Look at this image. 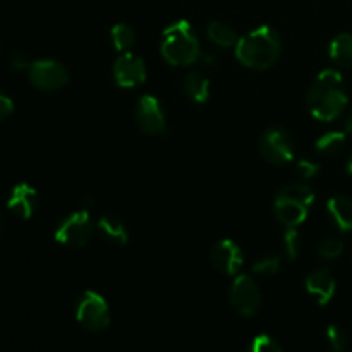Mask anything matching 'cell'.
Here are the masks:
<instances>
[{
    "mask_svg": "<svg viewBox=\"0 0 352 352\" xmlns=\"http://www.w3.org/2000/svg\"><path fill=\"white\" fill-rule=\"evenodd\" d=\"M308 109L316 120L330 122L337 119L347 107L342 74L336 69H325L315 78L308 91Z\"/></svg>",
    "mask_w": 352,
    "mask_h": 352,
    "instance_id": "cell-1",
    "label": "cell"
},
{
    "mask_svg": "<svg viewBox=\"0 0 352 352\" xmlns=\"http://www.w3.org/2000/svg\"><path fill=\"white\" fill-rule=\"evenodd\" d=\"M282 52V40L270 26H260L241 36L236 43V57L243 65L256 71L277 64Z\"/></svg>",
    "mask_w": 352,
    "mask_h": 352,
    "instance_id": "cell-2",
    "label": "cell"
},
{
    "mask_svg": "<svg viewBox=\"0 0 352 352\" xmlns=\"http://www.w3.org/2000/svg\"><path fill=\"white\" fill-rule=\"evenodd\" d=\"M160 50L170 65H191L201 58L198 36L186 19L175 21L165 28Z\"/></svg>",
    "mask_w": 352,
    "mask_h": 352,
    "instance_id": "cell-3",
    "label": "cell"
},
{
    "mask_svg": "<svg viewBox=\"0 0 352 352\" xmlns=\"http://www.w3.org/2000/svg\"><path fill=\"white\" fill-rule=\"evenodd\" d=\"M76 320L89 332H103L110 325V308L102 294L85 291L76 305Z\"/></svg>",
    "mask_w": 352,
    "mask_h": 352,
    "instance_id": "cell-4",
    "label": "cell"
},
{
    "mask_svg": "<svg viewBox=\"0 0 352 352\" xmlns=\"http://www.w3.org/2000/svg\"><path fill=\"white\" fill-rule=\"evenodd\" d=\"M95 234V222L88 210L74 212L60 222L55 230V241L67 248H82Z\"/></svg>",
    "mask_w": 352,
    "mask_h": 352,
    "instance_id": "cell-5",
    "label": "cell"
},
{
    "mask_svg": "<svg viewBox=\"0 0 352 352\" xmlns=\"http://www.w3.org/2000/svg\"><path fill=\"white\" fill-rule=\"evenodd\" d=\"M260 153L268 164L285 165L291 164L296 157L294 141L291 134L280 127L267 129L260 138Z\"/></svg>",
    "mask_w": 352,
    "mask_h": 352,
    "instance_id": "cell-6",
    "label": "cell"
},
{
    "mask_svg": "<svg viewBox=\"0 0 352 352\" xmlns=\"http://www.w3.org/2000/svg\"><path fill=\"white\" fill-rule=\"evenodd\" d=\"M229 299L241 316H254L261 308V292L251 275H239L230 287Z\"/></svg>",
    "mask_w": 352,
    "mask_h": 352,
    "instance_id": "cell-7",
    "label": "cell"
},
{
    "mask_svg": "<svg viewBox=\"0 0 352 352\" xmlns=\"http://www.w3.org/2000/svg\"><path fill=\"white\" fill-rule=\"evenodd\" d=\"M30 81L41 91H55L69 82V72L64 64L52 58L36 60L30 65Z\"/></svg>",
    "mask_w": 352,
    "mask_h": 352,
    "instance_id": "cell-8",
    "label": "cell"
},
{
    "mask_svg": "<svg viewBox=\"0 0 352 352\" xmlns=\"http://www.w3.org/2000/svg\"><path fill=\"white\" fill-rule=\"evenodd\" d=\"M113 79L120 88H136L146 81V65L143 58L124 52L113 64Z\"/></svg>",
    "mask_w": 352,
    "mask_h": 352,
    "instance_id": "cell-9",
    "label": "cell"
},
{
    "mask_svg": "<svg viewBox=\"0 0 352 352\" xmlns=\"http://www.w3.org/2000/svg\"><path fill=\"white\" fill-rule=\"evenodd\" d=\"M210 261L217 272L232 277V275L239 274V270L243 268L244 256L237 243L230 239H222L210 251Z\"/></svg>",
    "mask_w": 352,
    "mask_h": 352,
    "instance_id": "cell-10",
    "label": "cell"
},
{
    "mask_svg": "<svg viewBox=\"0 0 352 352\" xmlns=\"http://www.w3.org/2000/svg\"><path fill=\"white\" fill-rule=\"evenodd\" d=\"M136 122L143 133L162 134L167 129V120L160 102L151 95H143L136 105Z\"/></svg>",
    "mask_w": 352,
    "mask_h": 352,
    "instance_id": "cell-11",
    "label": "cell"
},
{
    "mask_svg": "<svg viewBox=\"0 0 352 352\" xmlns=\"http://www.w3.org/2000/svg\"><path fill=\"white\" fill-rule=\"evenodd\" d=\"M305 287L308 294L318 302L320 306H327L333 299L337 291V282L333 278L332 272L327 268H320V270L311 272L306 277Z\"/></svg>",
    "mask_w": 352,
    "mask_h": 352,
    "instance_id": "cell-12",
    "label": "cell"
},
{
    "mask_svg": "<svg viewBox=\"0 0 352 352\" xmlns=\"http://www.w3.org/2000/svg\"><path fill=\"white\" fill-rule=\"evenodd\" d=\"M38 192L31 188L26 182H21V184L14 186L12 192L9 196V201H7V208L14 213L19 219L28 220L34 215V212L38 210Z\"/></svg>",
    "mask_w": 352,
    "mask_h": 352,
    "instance_id": "cell-13",
    "label": "cell"
},
{
    "mask_svg": "<svg viewBox=\"0 0 352 352\" xmlns=\"http://www.w3.org/2000/svg\"><path fill=\"white\" fill-rule=\"evenodd\" d=\"M274 213L284 227H299L308 219L309 206L294 201V199L275 196Z\"/></svg>",
    "mask_w": 352,
    "mask_h": 352,
    "instance_id": "cell-14",
    "label": "cell"
},
{
    "mask_svg": "<svg viewBox=\"0 0 352 352\" xmlns=\"http://www.w3.org/2000/svg\"><path fill=\"white\" fill-rule=\"evenodd\" d=\"M327 210L340 232L352 230V199L349 196H333L327 203Z\"/></svg>",
    "mask_w": 352,
    "mask_h": 352,
    "instance_id": "cell-15",
    "label": "cell"
},
{
    "mask_svg": "<svg viewBox=\"0 0 352 352\" xmlns=\"http://www.w3.org/2000/svg\"><path fill=\"white\" fill-rule=\"evenodd\" d=\"M96 227L107 241L117 244V246H126L127 241H129V232H127L126 226L117 217L103 215L96 223Z\"/></svg>",
    "mask_w": 352,
    "mask_h": 352,
    "instance_id": "cell-16",
    "label": "cell"
},
{
    "mask_svg": "<svg viewBox=\"0 0 352 352\" xmlns=\"http://www.w3.org/2000/svg\"><path fill=\"white\" fill-rule=\"evenodd\" d=\"M184 91L192 102L206 103L210 98V81L198 71H191L184 78Z\"/></svg>",
    "mask_w": 352,
    "mask_h": 352,
    "instance_id": "cell-17",
    "label": "cell"
},
{
    "mask_svg": "<svg viewBox=\"0 0 352 352\" xmlns=\"http://www.w3.org/2000/svg\"><path fill=\"white\" fill-rule=\"evenodd\" d=\"M330 58L342 67H352V34L342 33L332 40L329 47Z\"/></svg>",
    "mask_w": 352,
    "mask_h": 352,
    "instance_id": "cell-18",
    "label": "cell"
},
{
    "mask_svg": "<svg viewBox=\"0 0 352 352\" xmlns=\"http://www.w3.org/2000/svg\"><path fill=\"white\" fill-rule=\"evenodd\" d=\"M206 33H208V38L217 47L229 48L239 41L236 30L232 26H229L227 23H222V21H213V23H210Z\"/></svg>",
    "mask_w": 352,
    "mask_h": 352,
    "instance_id": "cell-19",
    "label": "cell"
},
{
    "mask_svg": "<svg viewBox=\"0 0 352 352\" xmlns=\"http://www.w3.org/2000/svg\"><path fill=\"white\" fill-rule=\"evenodd\" d=\"M347 143V138L344 133L339 131H330V133L323 134L322 138H318L315 148L322 157H336L340 151L344 150Z\"/></svg>",
    "mask_w": 352,
    "mask_h": 352,
    "instance_id": "cell-20",
    "label": "cell"
},
{
    "mask_svg": "<svg viewBox=\"0 0 352 352\" xmlns=\"http://www.w3.org/2000/svg\"><path fill=\"white\" fill-rule=\"evenodd\" d=\"M277 196L294 199V201L302 203V205L309 206V208H311V205L315 203V192H313V189L309 188L308 184H301V182H294V184L285 186V188H282L280 191L277 192Z\"/></svg>",
    "mask_w": 352,
    "mask_h": 352,
    "instance_id": "cell-21",
    "label": "cell"
},
{
    "mask_svg": "<svg viewBox=\"0 0 352 352\" xmlns=\"http://www.w3.org/2000/svg\"><path fill=\"white\" fill-rule=\"evenodd\" d=\"M110 38H112L113 47L119 52H122V54L124 52H129L131 48L134 47V43H136V33H134L133 28L127 26V24L124 23L116 24V26L112 28Z\"/></svg>",
    "mask_w": 352,
    "mask_h": 352,
    "instance_id": "cell-22",
    "label": "cell"
},
{
    "mask_svg": "<svg viewBox=\"0 0 352 352\" xmlns=\"http://www.w3.org/2000/svg\"><path fill=\"white\" fill-rule=\"evenodd\" d=\"M316 251H318V256L323 258V260H336L342 254L344 243L339 237H327L318 244Z\"/></svg>",
    "mask_w": 352,
    "mask_h": 352,
    "instance_id": "cell-23",
    "label": "cell"
},
{
    "mask_svg": "<svg viewBox=\"0 0 352 352\" xmlns=\"http://www.w3.org/2000/svg\"><path fill=\"white\" fill-rule=\"evenodd\" d=\"M284 251L289 260L294 261L301 253V237H299L298 227H285L284 232Z\"/></svg>",
    "mask_w": 352,
    "mask_h": 352,
    "instance_id": "cell-24",
    "label": "cell"
},
{
    "mask_svg": "<svg viewBox=\"0 0 352 352\" xmlns=\"http://www.w3.org/2000/svg\"><path fill=\"white\" fill-rule=\"evenodd\" d=\"M280 258L278 256H267L261 258L260 261L253 265V274L254 275H261V277H272V275L278 274L280 270Z\"/></svg>",
    "mask_w": 352,
    "mask_h": 352,
    "instance_id": "cell-25",
    "label": "cell"
},
{
    "mask_svg": "<svg viewBox=\"0 0 352 352\" xmlns=\"http://www.w3.org/2000/svg\"><path fill=\"white\" fill-rule=\"evenodd\" d=\"M250 349L253 352H280L282 346L278 344L277 339L267 333H260L254 337L250 344Z\"/></svg>",
    "mask_w": 352,
    "mask_h": 352,
    "instance_id": "cell-26",
    "label": "cell"
},
{
    "mask_svg": "<svg viewBox=\"0 0 352 352\" xmlns=\"http://www.w3.org/2000/svg\"><path fill=\"white\" fill-rule=\"evenodd\" d=\"M327 342L333 351H344L347 347V336L340 327L330 325L327 329Z\"/></svg>",
    "mask_w": 352,
    "mask_h": 352,
    "instance_id": "cell-27",
    "label": "cell"
},
{
    "mask_svg": "<svg viewBox=\"0 0 352 352\" xmlns=\"http://www.w3.org/2000/svg\"><path fill=\"white\" fill-rule=\"evenodd\" d=\"M296 167H298V170L301 172V175L305 179L315 177V175L320 172V165L315 164V162L308 160V158H301V160H298Z\"/></svg>",
    "mask_w": 352,
    "mask_h": 352,
    "instance_id": "cell-28",
    "label": "cell"
},
{
    "mask_svg": "<svg viewBox=\"0 0 352 352\" xmlns=\"http://www.w3.org/2000/svg\"><path fill=\"white\" fill-rule=\"evenodd\" d=\"M31 62L28 60L26 55L23 54H14L12 57H10V67L14 69V71H24V69H30Z\"/></svg>",
    "mask_w": 352,
    "mask_h": 352,
    "instance_id": "cell-29",
    "label": "cell"
},
{
    "mask_svg": "<svg viewBox=\"0 0 352 352\" xmlns=\"http://www.w3.org/2000/svg\"><path fill=\"white\" fill-rule=\"evenodd\" d=\"M14 110V102L7 95L0 93V120L9 117Z\"/></svg>",
    "mask_w": 352,
    "mask_h": 352,
    "instance_id": "cell-30",
    "label": "cell"
},
{
    "mask_svg": "<svg viewBox=\"0 0 352 352\" xmlns=\"http://www.w3.org/2000/svg\"><path fill=\"white\" fill-rule=\"evenodd\" d=\"M201 60L205 62L206 65H215L219 58H217V55H213V54H205V55L201 54Z\"/></svg>",
    "mask_w": 352,
    "mask_h": 352,
    "instance_id": "cell-31",
    "label": "cell"
},
{
    "mask_svg": "<svg viewBox=\"0 0 352 352\" xmlns=\"http://www.w3.org/2000/svg\"><path fill=\"white\" fill-rule=\"evenodd\" d=\"M346 129H347V133H351V134H352V110H351L349 116H347V120H346Z\"/></svg>",
    "mask_w": 352,
    "mask_h": 352,
    "instance_id": "cell-32",
    "label": "cell"
},
{
    "mask_svg": "<svg viewBox=\"0 0 352 352\" xmlns=\"http://www.w3.org/2000/svg\"><path fill=\"white\" fill-rule=\"evenodd\" d=\"M346 168H347V172H349V174L352 175V153H351L349 160H347V164H346Z\"/></svg>",
    "mask_w": 352,
    "mask_h": 352,
    "instance_id": "cell-33",
    "label": "cell"
}]
</instances>
